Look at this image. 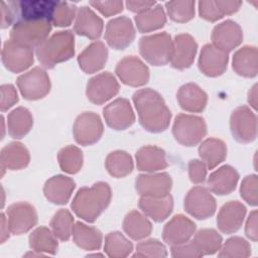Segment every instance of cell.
Instances as JSON below:
<instances>
[{
  "label": "cell",
  "instance_id": "obj_27",
  "mask_svg": "<svg viewBox=\"0 0 258 258\" xmlns=\"http://www.w3.org/2000/svg\"><path fill=\"white\" fill-rule=\"evenodd\" d=\"M135 158L137 169L140 171L154 172L168 166L165 151L154 145H147L139 148Z\"/></svg>",
  "mask_w": 258,
  "mask_h": 258
},
{
  "label": "cell",
  "instance_id": "obj_16",
  "mask_svg": "<svg viewBox=\"0 0 258 258\" xmlns=\"http://www.w3.org/2000/svg\"><path fill=\"white\" fill-rule=\"evenodd\" d=\"M103 116L107 125L114 130H125L135 122V115L130 102L118 98L103 109Z\"/></svg>",
  "mask_w": 258,
  "mask_h": 258
},
{
  "label": "cell",
  "instance_id": "obj_10",
  "mask_svg": "<svg viewBox=\"0 0 258 258\" xmlns=\"http://www.w3.org/2000/svg\"><path fill=\"white\" fill-rule=\"evenodd\" d=\"M184 209L191 217L206 220L215 214L216 200L206 187L195 186L188 190L184 198Z\"/></svg>",
  "mask_w": 258,
  "mask_h": 258
},
{
  "label": "cell",
  "instance_id": "obj_55",
  "mask_svg": "<svg viewBox=\"0 0 258 258\" xmlns=\"http://www.w3.org/2000/svg\"><path fill=\"white\" fill-rule=\"evenodd\" d=\"M257 220H258V214H257V211L254 210L250 213V215L247 219V222H246V226H245V234L253 242H256L258 239Z\"/></svg>",
  "mask_w": 258,
  "mask_h": 258
},
{
  "label": "cell",
  "instance_id": "obj_33",
  "mask_svg": "<svg viewBox=\"0 0 258 258\" xmlns=\"http://www.w3.org/2000/svg\"><path fill=\"white\" fill-rule=\"evenodd\" d=\"M199 155L208 169H213L222 163L227 156L226 144L218 138L210 137L204 140L199 147Z\"/></svg>",
  "mask_w": 258,
  "mask_h": 258
},
{
  "label": "cell",
  "instance_id": "obj_46",
  "mask_svg": "<svg viewBox=\"0 0 258 258\" xmlns=\"http://www.w3.org/2000/svg\"><path fill=\"white\" fill-rule=\"evenodd\" d=\"M167 256L165 246L156 239H149L137 244L133 257L163 258Z\"/></svg>",
  "mask_w": 258,
  "mask_h": 258
},
{
  "label": "cell",
  "instance_id": "obj_13",
  "mask_svg": "<svg viewBox=\"0 0 258 258\" xmlns=\"http://www.w3.org/2000/svg\"><path fill=\"white\" fill-rule=\"evenodd\" d=\"M7 221L10 233L21 235L31 230L37 223V213L34 207L26 202H19L8 207Z\"/></svg>",
  "mask_w": 258,
  "mask_h": 258
},
{
  "label": "cell",
  "instance_id": "obj_37",
  "mask_svg": "<svg viewBox=\"0 0 258 258\" xmlns=\"http://www.w3.org/2000/svg\"><path fill=\"white\" fill-rule=\"evenodd\" d=\"M55 235L46 227H38L29 235V247L36 253L54 255L57 252L58 242Z\"/></svg>",
  "mask_w": 258,
  "mask_h": 258
},
{
  "label": "cell",
  "instance_id": "obj_48",
  "mask_svg": "<svg viewBox=\"0 0 258 258\" xmlns=\"http://www.w3.org/2000/svg\"><path fill=\"white\" fill-rule=\"evenodd\" d=\"M257 185L258 177L256 174H250L244 177L240 186V195L242 199L250 206L256 207L258 204L257 199Z\"/></svg>",
  "mask_w": 258,
  "mask_h": 258
},
{
  "label": "cell",
  "instance_id": "obj_38",
  "mask_svg": "<svg viewBox=\"0 0 258 258\" xmlns=\"http://www.w3.org/2000/svg\"><path fill=\"white\" fill-rule=\"evenodd\" d=\"M137 29L141 33L157 30L166 23V15L161 5H155L149 10L135 16Z\"/></svg>",
  "mask_w": 258,
  "mask_h": 258
},
{
  "label": "cell",
  "instance_id": "obj_49",
  "mask_svg": "<svg viewBox=\"0 0 258 258\" xmlns=\"http://www.w3.org/2000/svg\"><path fill=\"white\" fill-rule=\"evenodd\" d=\"M171 256L174 258H200L203 253L194 240H188L179 245L171 246Z\"/></svg>",
  "mask_w": 258,
  "mask_h": 258
},
{
  "label": "cell",
  "instance_id": "obj_1",
  "mask_svg": "<svg viewBox=\"0 0 258 258\" xmlns=\"http://www.w3.org/2000/svg\"><path fill=\"white\" fill-rule=\"evenodd\" d=\"M133 103L141 126L151 132L160 133L167 129L171 119L170 110L163 98L154 90L145 88L133 94Z\"/></svg>",
  "mask_w": 258,
  "mask_h": 258
},
{
  "label": "cell",
  "instance_id": "obj_51",
  "mask_svg": "<svg viewBox=\"0 0 258 258\" xmlns=\"http://www.w3.org/2000/svg\"><path fill=\"white\" fill-rule=\"evenodd\" d=\"M90 5L96 8L99 12H101L106 17L116 15L123 10V2L119 0L90 1Z\"/></svg>",
  "mask_w": 258,
  "mask_h": 258
},
{
  "label": "cell",
  "instance_id": "obj_59",
  "mask_svg": "<svg viewBox=\"0 0 258 258\" xmlns=\"http://www.w3.org/2000/svg\"><path fill=\"white\" fill-rule=\"evenodd\" d=\"M248 102L254 109L257 108V85H254L249 91Z\"/></svg>",
  "mask_w": 258,
  "mask_h": 258
},
{
  "label": "cell",
  "instance_id": "obj_52",
  "mask_svg": "<svg viewBox=\"0 0 258 258\" xmlns=\"http://www.w3.org/2000/svg\"><path fill=\"white\" fill-rule=\"evenodd\" d=\"M207 165L199 159H191L188 162V176L192 183H203L207 177Z\"/></svg>",
  "mask_w": 258,
  "mask_h": 258
},
{
  "label": "cell",
  "instance_id": "obj_8",
  "mask_svg": "<svg viewBox=\"0 0 258 258\" xmlns=\"http://www.w3.org/2000/svg\"><path fill=\"white\" fill-rule=\"evenodd\" d=\"M233 137L240 143H250L257 137V117L247 106L235 109L230 118Z\"/></svg>",
  "mask_w": 258,
  "mask_h": 258
},
{
  "label": "cell",
  "instance_id": "obj_21",
  "mask_svg": "<svg viewBox=\"0 0 258 258\" xmlns=\"http://www.w3.org/2000/svg\"><path fill=\"white\" fill-rule=\"evenodd\" d=\"M58 2L50 0H22L13 1L18 16L22 20H48L51 21L54 9Z\"/></svg>",
  "mask_w": 258,
  "mask_h": 258
},
{
  "label": "cell",
  "instance_id": "obj_22",
  "mask_svg": "<svg viewBox=\"0 0 258 258\" xmlns=\"http://www.w3.org/2000/svg\"><path fill=\"white\" fill-rule=\"evenodd\" d=\"M198 43L195 38L187 34L181 33L174 37L173 50L170 63L174 69L184 70L189 68L197 54Z\"/></svg>",
  "mask_w": 258,
  "mask_h": 258
},
{
  "label": "cell",
  "instance_id": "obj_45",
  "mask_svg": "<svg viewBox=\"0 0 258 258\" xmlns=\"http://www.w3.org/2000/svg\"><path fill=\"white\" fill-rule=\"evenodd\" d=\"M165 7L168 16L175 22L184 23L195 16V1H168Z\"/></svg>",
  "mask_w": 258,
  "mask_h": 258
},
{
  "label": "cell",
  "instance_id": "obj_54",
  "mask_svg": "<svg viewBox=\"0 0 258 258\" xmlns=\"http://www.w3.org/2000/svg\"><path fill=\"white\" fill-rule=\"evenodd\" d=\"M18 13L13 2H1V27L7 28L17 19Z\"/></svg>",
  "mask_w": 258,
  "mask_h": 258
},
{
  "label": "cell",
  "instance_id": "obj_58",
  "mask_svg": "<svg viewBox=\"0 0 258 258\" xmlns=\"http://www.w3.org/2000/svg\"><path fill=\"white\" fill-rule=\"evenodd\" d=\"M9 226L7 218L4 214H1V243H4L9 238Z\"/></svg>",
  "mask_w": 258,
  "mask_h": 258
},
{
  "label": "cell",
  "instance_id": "obj_41",
  "mask_svg": "<svg viewBox=\"0 0 258 258\" xmlns=\"http://www.w3.org/2000/svg\"><path fill=\"white\" fill-rule=\"evenodd\" d=\"M57 160L62 171L75 174L79 172L83 166V152L75 145H68L58 151Z\"/></svg>",
  "mask_w": 258,
  "mask_h": 258
},
{
  "label": "cell",
  "instance_id": "obj_34",
  "mask_svg": "<svg viewBox=\"0 0 258 258\" xmlns=\"http://www.w3.org/2000/svg\"><path fill=\"white\" fill-rule=\"evenodd\" d=\"M73 238L78 247L87 251L99 250L103 242V235L100 230L81 222L75 224Z\"/></svg>",
  "mask_w": 258,
  "mask_h": 258
},
{
  "label": "cell",
  "instance_id": "obj_3",
  "mask_svg": "<svg viewBox=\"0 0 258 258\" xmlns=\"http://www.w3.org/2000/svg\"><path fill=\"white\" fill-rule=\"evenodd\" d=\"M75 54V36L73 31H57L36 48V56L45 69L67 61Z\"/></svg>",
  "mask_w": 258,
  "mask_h": 258
},
{
  "label": "cell",
  "instance_id": "obj_36",
  "mask_svg": "<svg viewBox=\"0 0 258 258\" xmlns=\"http://www.w3.org/2000/svg\"><path fill=\"white\" fill-rule=\"evenodd\" d=\"M123 230L131 239L142 240L151 234L152 225L146 216L133 210L125 216Z\"/></svg>",
  "mask_w": 258,
  "mask_h": 258
},
{
  "label": "cell",
  "instance_id": "obj_15",
  "mask_svg": "<svg viewBox=\"0 0 258 258\" xmlns=\"http://www.w3.org/2000/svg\"><path fill=\"white\" fill-rule=\"evenodd\" d=\"M33 61L34 55L32 48L10 39L4 42L2 48V62L8 71L21 73L27 70Z\"/></svg>",
  "mask_w": 258,
  "mask_h": 258
},
{
  "label": "cell",
  "instance_id": "obj_47",
  "mask_svg": "<svg viewBox=\"0 0 258 258\" xmlns=\"http://www.w3.org/2000/svg\"><path fill=\"white\" fill-rule=\"evenodd\" d=\"M78 13L77 6L69 2H58L51 19V23L57 27H64L72 24Z\"/></svg>",
  "mask_w": 258,
  "mask_h": 258
},
{
  "label": "cell",
  "instance_id": "obj_2",
  "mask_svg": "<svg viewBox=\"0 0 258 258\" xmlns=\"http://www.w3.org/2000/svg\"><path fill=\"white\" fill-rule=\"evenodd\" d=\"M112 191L108 183L99 181L92 186L81 187L72 202L73 212L88 223H94L108 208Z\"/></svg>",
  "mask_w": 258,
  "mask_h": 258
},
{
  "label": "cell",
  "instance_id": "obj_40",
  "mask_svg": "<svg viewBox=\"0 0 258 258\" xmlns=\"http://www.w3.org/2000/svg\"><path fill=\"white\" fill-rule=\"evenodd\" d=\"M104 251L111 258H124L133 251V244L120 232H110L105 237Z\"/></svg>",
  "mask_w": 258,
  "mask_h": 258
},
{
  "label": "cell",
  "instance_id": "obj_23",
  "mask_svg": "<svg viewBox=\"0 0 258 258\" xmlns=\"http://www.w3.org/2000/svg\"><path fill=\"white\" fill-rule=\"evenodd\" d=\"M246 215L245 206L238 201H231L223 205L217 217V226L222 233L232 234L237 232Z\"/></svg>",
  "mask_w": 258,
  "mask_h": 258
},
{
  "label": "cell",
  "instance_id": "obj_29",
  "mask_svg": "<svg viewBox=\"0 0 258 258\" xmlns=\"http://www.w3.org/2000/svg\"><path fill=\"white\" fill-rule=\"evenodd\" d=\"M176 99L181 109L192 113L202 112L208 102L206 92L194 83L182 85L177 91Z\"/></svg>",
  "mask_w": 258,
  "mask_h": 258
},
{
  "label": "cell",
  "instance_id": "obj_28",
  "mask_svg": "<svg viewBox=\"0 0 258 258\" xmlns=\"http://www.w3.org/2000/svg\"><path fill=\"white\" fill-rule=\"evenodd\" d=\"M30 161V154L27 148L20 142H10L5 145L0 154L2 175L6 169L19 170L25 168Z\"/></svg>",
  "mask_w": 258,
  "mask_h": 258
},
{
  "label": "cell",
  "instance_id": "obj_57",
  "mask_svg": "<svg viewBox=\"0 0 258 258\" xmlns=\"http://www.w3.org/2000/svg\"><path fill=\"white\" fill-rule=\"evenodd\" d=\"M218 5L220 6L224 16L225 15H231L237 12L242 5L241 1H222V0H217Z\"/></svg>",
  "mask_w": 258,
  "mask_h": 258
},
{
  "label": "cell",
  "instance_id": "obj_14",
  "mask_svg": "<svg viewBox=\"0 0 258 258\" xmlns=\"http://www.w3.org/2000/svg\"><path fill=\"white\" fill-rule=\"evenodd\" d=\"M135 38V28L130 18L119 16L110 20L106 26L105 39L109 46L120 50L126 48Z\"/></svg>",
  "mask_w": 258,
  "mask_h": 258
},
{
  "label": "cell",
  "instance_id": "obj_53",
  "mask_svg": "<svg viewBox=\"0 0 258 258\" xmlns=\"http://www.w3.org/2000/svg\"><path fill=\"white\" fill-rule=\"evenodd\" d=\"M0 92H1L0 108L2 112H5L18 102V95L14 86L10 84L2 85L0 88Z\"/></svg>",
  "mask_w": 258,
  "mask_h": 258
},
{
  "label": "cell",
  "instance_id": "obj_4",
  "mask_svg": "<svg viewBox=\"0 0 258 258\" xmlns=\"http://www.w3.org/2000/svg\"><path fill=\"white\" fill-rule=\"evenodd\" d=\"M173 40L166 32L146 35L139 40V51L142 57L152 66H164L172 56Z\"/></svg>",
  "mask_w": 258,
  "mask_h": 258
},
{
  "label": "cell",
  "instance_id": "obj_12",
  "mask_svg": "<svg viewBox=\"0 0 258 258\" xmlns=\"http://www.w3.org/2000/svg\"><path fill=\"white\" fill-rule=\"evenodd\" d=\"M116 75L120 81L131 87H141L149 81L148 67L137 56L123 57L116 66Z\"/></svg>",
  "mask_w": 258,
  "mask_h": 258
},
{
  "label": "cell",
  "instance_id": "obj_30",
  "mask_svg": "<svg viewBox=\"0 0 258 258\" xmlns=\"http://www.w3.org/2000/svg\"><path fill=\"white\" fill-rule=\"evenodd\" d=\"M238 180V171L231 165H223L210 175L208 186L214 194L218 196H226L236 188Z\"/></svg>",
  "mask_w": 258,
  "mask_h": 258
},
{
  "label": "cell",
  "instance_id": "obj_44",
  "mask_svg": "<svg viewBox=\"0 0 258 258\" xmlns=\"http://www.w3.org/2000/svg\"><path fill=\"white\" fill-rule=\"evenodd\" d=\"M251 255L250 244L241 237H231L220 248L219 257L246 258Z\"/></svg>",
  "mask_w": 258,
  "mask_h": 258
},
{
  "label": "cell",
  "instance_id": "obj_56",
  "mask_svg": "<svg viewBox=\"0 0 258 258\" xmlns=\"http://www.w3.org/2000/svg\"><path fill=\"white\" fill-rule=\"evenodd\" d=\"M126 7L128 10L132 11V12H137L142 13L145 12L147 10H149L150 8H152L153 6L156 5L155 1H148V0H137V1H126Z\"/></svg>",
  "mask_w": 258,
  "mask_h": 258
},
{
  "label": "cell",
  "instance_id": "obj_32",
  "mask_svg": "<svg viewBox=\"0 0 258 258\" xmlns=\"http://www.w3.org/2000/svg\"><path fill=\"white\" fill-rule=\"evenodd\" d=\"M233 70L242 77L254 78L258 73V51L255 46L246 45L238 49L232 60Z\"/></svg>",
  "mask_w": 258,
  "mask_h": 258
},
{
  "label": "cell",
  "instance_id": "obj_6",
  "mask_svg": "<svg viewBox=\"0 0 258 258\" xmlns=\"http://www.w3.org/2000/svg\"><path fill=\"white\" fill-rule=\"evenodd\" d=\"M172 134L181 145L195 146L206 136L207 125L200 116L178 114L173 122Z\"/></svg>",
  "mask_w": 258,
  "mask_h": 258
},
{
  "label": "cell",
  "instance_id": "obj_43",
  "mask_svg": "<svg viewBox=\"0 0 258 258\" xmlns=\"http://www.w3.org/2000/svg\"><path fill=\"white\" fill-rule=\"evenodd\" d=\"M195 243L202 251L203 255H213L220 250L223 239L222 236L214 229H202L194 238Z\"/></svg>",
  "mask_w": 258,
  "mask_h": 258
},
{
  "label": "cell",
  "instance_id": "obj_18",
  "mask_svg": "<svg viewBox=\"0 0 258 258\" xmlns=\"http://www.w3.org/2000/svg\"><path fill=\"white\" fill-rule=\"evenodd\" d=\"M229 55L227 52L219 49L213 44L203 46L199 57L200 71L211 78L219 77L227 70Z\"/></svg>",
  "mask_w": 258,
  "mask_h": 258
},
{
  "label": "cell",
  "instance_id": "obj_39",
  "mask_svg": "<svg viewBox=\"0 0 258 258\" xmlns=\"http://www.w3.org/2000/svg\"><path fill=\"white\" fill-rule=\"evenodd\" d=\"M105 166L112 176L120 178L132 172L133 160L126 151L116 150L108 154Z\"/></svg>",
  "mask_w": 258,
  "mask_h": 258
},
{
  "label": "cell",
  "instance_id": "obj_24",
  "mask_svg": "<svg viewBox=\"0 0 258 258\" xmlns=\"http://www.w3.org/2000/svg\"><path fill=\"white\" fill-rule=\"evenodd\" d=\"M76 187L73 178L66 175H54L46 180L43 186L45 198L54 205H66Z\"/></svg>",
  "mask_w": 258,
  "mask_h": 258
},
{
  "label": "cell",
  "instance_id": "obj_11",
  "mask_svg": "<svg viewBox=\"0 0 258 258\" xmlns=\"http://www.w3.org/2000/svg\"><path fill=\"white\" fill-rule=\"evenodd\" d=\"M120 86L116 78L109 72L101 73L91 78L87 84L86 95L90 102L102 105L115 97L119 92Z\"/></svg>",
  "mask_w": 258,
  "mask_h": 258
},
{
  "label": "cell",
  "instance_id": "obj_50",
  "mask_svg": "<svg viewBox=\"0 0 258 258\" xmlns=\"http://www.w3.org/2000/svg\"><path fill=\"white\" fill-rule=\"evenodd\" d=\"M199 13L202 18L210 22H215L224 17V14L217 1L208 0L199 2Z\"/></svg>",
  "mask_w": 258,
  "mask_h": 258
},
{
  "label": "cell",
  "instance_id": "obj_7",
  "mask_svg": "<svg viewBox=\"0 0 258 258\" xmlns=\"http://www.w3.org/2000/svg\"><path fill=\"white\" fill-rule=\"evenodd\" d=\"M16 83L22 97L30 101L42 99L50 91L49 77L39 67H35L19 76Z\"/></svg>",
  "mask_w": 258,
  "mask_h": 258
},
{
  "label": "cell",
  "instance_id": "obj_20",
  "mask_svg": "<svg viewBox=\"0 0 258 258\" xmlns=\"http://www.w3.org/2000/svg\"><path fill=\"white\" fill-rule=\"evenodd\" d=\"M196 224L183 215L174 216L167 222L163 228L162 238L164 242L170 246L184 243L196 233Z\"/></svg>",
  "mask_w": 258,
  "mask_h": 258
},
{
  "label": "cell",
  "instance_id": "obj_9",
  "mask_svg": "<svg viewBox=\"0 0 258 258\" xmlns=\"http://www.w3.org/2000/svg\"><path fill=\"white\" fill-rule=\"evenodd\" d=\"M104 132L103 123L94 112H84L79 115L73 126V133L77 143L88 146L98 142Z\"/></svg>",
  "mask_w": 258,
  "mask_h": 258
},
{
  "label": "cell",
  "instance_id": "obj_5",
  "mask_svg": "<svg viewBox=\"0 0 258 258\" xmlns=\"http://www.w3.org/2000/svg\"><path fill=\"white\" fill-rule=\"evenodd\" d=\"M51 21L48 20H19L10 31V40L30 48H37L48 38Z\"/></svg>",
  "mask_w": 258,
  "mask_h": 258
},
{
  "label": "cell",
  "instance_id": "obj_35",
  "mask_svg": "<svg viewBox=\"0 0 258 258\" xmlns=\"http://www.w3.org/2000/svg\"><path fill=\"white\" fill-rule=\"evenodd\" d=\"M33 125L31 113L24 107H18L11 111L7 117L8 134L15 139L24 137Z\"/></svg>",
  "mask_w": 258,
  "mask_h": 258
},
{
  "label": "cell",
  "instance_id": "obj_42",
  "mask_svg": "<svg viewBox=\"0 0 258 258\" xmlns=\"http://www.w3.org/2000/svg\"><path fill=\"white\" fill-rule=\"evenodd\" d=\"M50 227L52 233L57 239H59L60 241H68L73 235L75 227L73 215L70 211L66 209H60L53 215L50 221Z\"/></svg>",
  "mask_w": 258,
  "mask_h": 258
},
{
  "label": "cell",
  "instance_id": "obj_17",
  "mask_svg": "<svg viewBox=\"0 0 258 258\" xmlns=\"http://www.w3.org/2000/svg\"><path fill=\"white\" fill-rule=\"evenodd\" d=\"M172 187V179L166 172L144 173L137 176L136 191L141 197H165Z\"/></svg>",
  "mask_w": 258,
  "mask_h": 258
},
{
  "label": "cell",
  "instance_id": "obj_25",
  "mask_svg": "<svg viewBox=\"0 0 258 258\" xmlns=\"http://www.w3.org/2000/svg\"><path fill=\"white\" fill-rule=\"evenodd\" d=\"M103 20L88 6L78 9L74 30L77 34L92 40L98 39L103 32Z\"/></svg>",
  "mask_w": 258,
  "mask_h": 258
},
{
  "label": "cell",
  "instance_id": "obj_19",
  "mask_svg": "<svg viewBox=\"0 0 258 258\" xmlns=\"http://www.w3.org/2000/svg\"><path fill=\"white\" fill-rule=\"evenodd\" d=\"M212 40L213 45L228 53L241 44L243 40L242 28L237 22L226 20L214 27Z\"/></svg>",
  "mask_w": 258,
  "mask_h": 258
},
{
  "label": "cell",
  "instance_id": "obj_31",
  "mask_svg": "<svg viewBox=\"0 0 258 258\" xmlns=\"http://www.w3.org/2000/svg\"><path fill=\"white\" fill-rule=\"evenodd\" d=\"M139 208L155 222L166 220L173 210V199L170 195L165 197H141Z\"/></svg>",
  "mask_w": 258,
  "mask_h": 258
},
{
  "label": "cell",
  "instance_id": "obj_26",
  "mask_svg": "<svg viewBox=\"0 0 258 258\" xmlns=\"http://www.w3.org/2000/svg\"><path fill=\"white\" fill-rule=\"evenodd\" d=\"M108 58V48L102 41L88 45L78 56V62L86 74H94L102 70Z\"/></svg>",
  "mask_w": 258,
  "mask_h": 258
}]
</instances>
